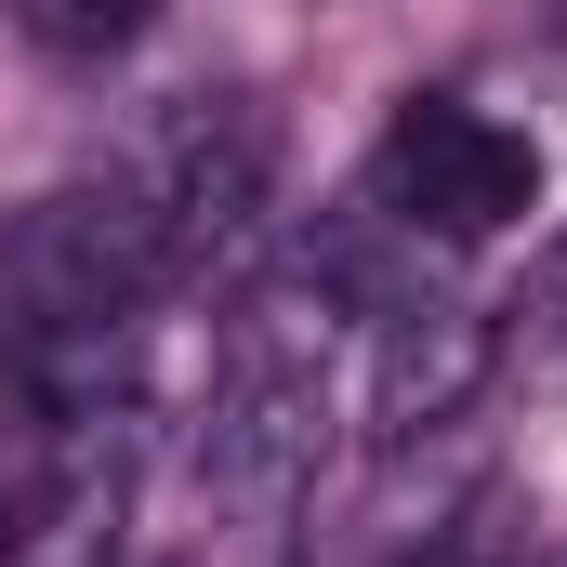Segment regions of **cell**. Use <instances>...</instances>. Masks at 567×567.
<instances>
[{
    "mask_svg": "<svg viewBox=\"0 0 567 567\" xmlns=\"http://www.w3.org/2000/svg\"><path fill=\"white\" fill-rule=\"evenodd\" d=\"M172 265H185V238H172V198L145 185V158L66 185V198H40V212L13 225V251H0L27 343H120L133 303L172 278Z\"/></svg>",
    "mask_w": 567,
    "mask_h": 567,
    "instance_id": "obj_1",
    "label": "cell"
},
{
    "mask_svg": "<svg viewBox=\"0 0 567 567\" xmlns=\"http://www.w3.org/2000/svg\"><path fill=\"white\" fill-rule=\"evenodd\" d=\"M145 27H158V0H27V40H40V53H66V66L133 53Z\"/></svg>",
    "mask_w": 567,
    "mask_h": 567,
    "instance_id": "obj_4",
    "label": "cell"
},
{
    "mask_svg": "<svg viewBox=\"0 0 567 567\" xmlns=\"http://www.w3.org/2000/svg\"><path fill=\"white\" fill-rule=\"evenodd\" d=\"M502 357L542 370V383H567V238L542 251V278H528V303H515V330H502Z\"/></svg>",
    "mask_w": 567,
    "mask_h": 567,
    "instance_id": "obj_5",
    "label": "cell"
},
{
    "mask_svg": "<svg viewBox=\"0 0 567 567\" xmlns=\"http://www.w3.org/2000/svg\"><path fill=\"white\" fill-rule=\"evenodd\" d=\"M370 212H396L410 238H502L515 212H542V145L462 93H410L370 145Z\"/></svg>",
    "mask_w": 567,
    "mask_h": 567,
    "instance_id": "obj_2",
    "label": "cell"
},
{
    "mask_svg": "<svg viewBox=\"0 0 567 567\" xmlns=\"http://www.w3.org/2000/svg\"><path fill=\"white\" fill-rule=\"evenodd\" d=\"M502 370V330L488 317H462V303H423V317H396V343H383V396H370V423L396 435H435V423H462V396Z\"/></svg>",
    "mask_w": 567,
    "mask_h": 567,
    "instance_id": "obj_3",
    "label": "cell"
}]
</instances>
